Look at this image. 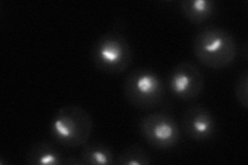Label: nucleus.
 <instances>
[{
	"instance_id": "1",
	"label": "nucleus",
	"mask_w": 248,
	"mask_h": 165,
	"mask_svg": "<svg viewBox=\"0 0 248 165\" xmlns=\"http://www.w3.org/2000/svg\"><path fill=\"white\" fill-rule=\"evenodd\" d=\"M192 52L202 64L211 69H223L234 63L238 54L235 37L228 30L207 26L192 39Z\"/></svg>"
},
{
	"instance_id": "2",
	"label": "nucleus",
	"mask_w": 248,
	"mask_h": 165,
	"mask_svg": "<svg viewBox=\"0 0 248 165\" xmlns=\"http://www.w3.org/2000/svg\"><path fill=\"white\" fill-rule=\"evenodd\" d=\"M49 129L53 139L60 146L79 148L89 141L93 122L84 107L69 105L60 107L52 117Z\"/></svg>"
},
{
	"instance_id": "3",
	"label": "nucleus",
	"mask_w": 248,
	"mask_h": 165,
	"mask_svg": "<svg viewBox=\"0 0 248 165\" xmlns=\"http://www.w3.org/2000/svg\"><path fill=\"white\" fill-rule=\"evenodd\" d=\"M123 93L134 107L150 111L164 101L166 87L162 78L153 70L137 68L125 77Z\"/></svg>"
},
{
	"instance_id": "4",
	"label": "nucleus",
	"mask_w": 248,
	"mask_h": 165,
	"mask_svg": "<svg viewBox=\"0 0 248 165\" xmlns=\"http://www.w3.org/2000/svg\"><path fill=\"white\" fill-rule=\"evenodd\" d=\"M91 61L108 75H118L126 70L133 61V50L127 39L118 32H107L93 44Z\"/></svg>"
},
{
	"instance_id": "5",
	"label": "nucleus",
	"mask_w": 248,
	"mask_h": 165,
	"mask_svg": "<svg viewBox=\"0 0 248 165\" xmlns=\"http://www.w3.org/2000/svg\"><path fill=\"white\" fill-rule=\"evenodd\" d=\"M140 135L157 150H170L180 141L181 131L174 118L164 112L144 116L138 124Z\"/></svg>"
},
{
	"instance_id": "6",
	"label": "nucleus",
	"mask_w": 248,
	"mask_h": 165,
	"mask_svg": "<svg viewBox=\"0 0 248 165\" xmlns=\"http://www.w3.org/2000/svg\"><path fill=\"white\" fill-rule=\"evenodd\" d=\"M204 84V75L200 68L187 61L175 65L168 78L169 90L182 101H190L199 97L203 92Z\"/></svg>"
},
{
	"instance_id": "7",
	"label": "nucleus",
	"mask_w": 248,
	"mask_h": 165,
	"mask_svg": "<svg viewBox=\"0 0 248 165\" xmlns=\"http://www.w3.org/2000/svg\"><path fill=\"white\" fill-rule=\"evenodd\" d=\"M182 130L192 140L207 141L216 135L217 122L214 115L207 107L193 105L182 116Z\"/></svg>"
},
{
	"instance_id": "8",
	"label": "nucleus",
	"mask_w": 248,
	"mask_h": 165,
	"mask_svg": "<svg viewBox=\"0 0 248 165\" xmlns=\"http://www.w3.org/2000/svg\"><path fill=\"white\" fill-rule=\"evenodd\" d=\"M64 160L59 149L49 141L33 144L25 156V162L28 165H62Z\"/></svg>"
},
{
	"instance_id": "9",
	"label": "nucleus",
	"mask_w": 248,
	"mask_h": 165,
	"mask_svg": "<svg viewBox=\"0 0 248 165\" xmlns=\"http://www.w3.org/2000/svg\"><path fill=\"white\" fill-rule=\"evenodd\" d=\"M184 18L192 24H202L210 20L216 13V3L212 0H184L179 3Z\"/></svg>"
},
{
	"instance_id": "10",
	"label": "nucleus",
	"mask_w": 248,
	"mask_h": 165,
	"mask_svg": "<svg viewBox=\"0 0 248 165\" xmlns=\"http://www.w3.org/2000/svg\"><path fill=\"white\" fill-rule=\"evenodd\" d=\"M79 157L82 165H112L116 158L110 146L97 141L85 144Z\"/></svg>"
},
{
	"instance_id": "11",
	"label": "nucleus",
	"mask_w": 248,
	"mask_h": 165,
	"mask_svg": "<svg viewBox=\"0 0 248 165\" xmlns=\"http://www.w3.org/2000/svg\"><path fill=\"white\" fill-rule=\"evenodd\" d=\"M152 160L149 153L140 145H131L115 158L116 165H149Z\"/></svg>"
},
{
	"instance_id": "12",
	"label": "nucleus",
	"mask_w": 248,
	"mask_h": 165,
	"mask_svg": "<svg viewBox=\"0 0 248 165\" xmlns=\"http://www.w3.org/2000/svg\"><path fill=\"white\" fill-rule=\"evenodd\" d=\"M235 96L239 105L243 108L248 107V70L244 69L240 73L235 83Z\"/></svg>"
},
{
	"instance_id": "13",
	"label": "nucleus",
	"mask_w": 248,
	"mask_h": 165,
	"mask_svg": "<svg viewBox=\"0 0 248 165\" xmlns=\"http://www.w3.org/2000/svg\"><path fill=\"white\" fill-rule=\"evenodd\" d=\"M64 164H68V165H82L81 163V159L79 156H71L67 157L64 160Z\"/></svg>"
}]
</instances>
